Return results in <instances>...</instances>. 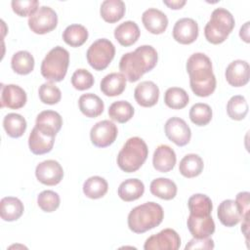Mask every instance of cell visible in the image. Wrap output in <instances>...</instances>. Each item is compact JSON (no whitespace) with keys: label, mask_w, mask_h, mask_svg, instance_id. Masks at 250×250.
Segmentation results:
<instances>
[{"label":"cell","mask_w":250,"mask_h":250,"mask_svg":"<svg viewBox=\"0 0 250 250\" xmlns=\"http://www.w3.org/2000/svg\"><path fill=\"white\" fill-rule=\"evenodd\" d=\"M142 21L146 29L152 34H161L168 26L167 16L155 8L146 10L142 16Z\"/></svg>","instance_id":"cell-19"},{"label":"cell","mask_w":250,"mask_h":250,"mask_svg":"<svg viewBox=\"0 0 250 250\" xmlns=\"http://www.w3.org/2000/svg\"><path fill=\"white\" fill-rule=\"evenodd\" d=\"M187 224L189 232L194 238H206L215 231V223L211 215L196 217L189 214Z\"/></svg>","instance_id":"cell-17"},{"label":"cell","mask_w":250,"mask_h":250,"mask_svg":"<svg viewBox=\"0 0 250 250\" xmlns=\"http://www.w3.org/2000/svg\"><path fill=\"white\" fill-rule=\"evenodd\" d=\"M11 5L13 11L21 17L31 16L39 8V2L37 0H13Z\"/></svg>","instance_id":"cell-43"},{"label":"cell","mask_w":250,"mask_h":250,"mask_svg":"<svg viewBox=\"0 0 250 250\" xmlns=\"http://www.w3.org/2000/svg\"><path fill=\"white\" fill-rule=\"evenodd\" d=\"M166 137L179 146L188 145L191 138V131L186 121L180 117L169 118L164 126Z\"/></svg>","instance_id":"cell-11"},{"label":"cell","mask_w":250,"mask_h":250,"mask_svg":"<svg viewBox=\"0 0 250 250\" xmlns=\"http://www.w3.org/2000/svg\"><path fill=\"white\" fill-rule=\"evenodd\" d=\"M126 77L119 72H112L105 75L100 84L101 91L108 97L119 96L126 87Z\"/></svg>","instance_id":"cell-24"},{"label":"cell","mask_w":250,"mask_h":250,"mask_svg":"<svg viewBox=\"0 0 250 250\" xmlns=\"http://www.w3.org/2000/svg\"><path fill=\"white\" fill-rule=\"evenodd\" d=\"M234 19L231 13L224 8L215 9L209 21L204 27V35L212 44L223 43L234 27Z\"/></svg>","instance_id":"cell-5"},{"label":"cell","mask_w":250,"mask_h":250,"mask_svg":"<svg viewBox=\"0 0 250 250\" xmlns=\"http://www.w3.org/2000/svg\"><path fill=\"white\" fill-rule=\"evenodd\" d=\"M217 215L222 225L229 228L234 227L243 219L238 204L232 199L222 201L218 207Z\"/></svg>","instance_id":"cell-20"},{"label":"cell","mask_w":250,"mask_h":250,"mask_svg":"<svg viewBox=\"0 0 250 250\" xmlns=\"http://www.w3.org/2000/svg\"><path fill=\"white\" fill-rule=\"evenodd\" d=\"M150 192L161 199L171 200L177 194L176 184L167 178H157L154 179L149 186Z\"/></svg>","instance_id":"cell-30"},{"label":"cell","mask_w":250,"mask_h":250,"mask_svg":"<svg viewBox=\"0 0 250 250\" xmlns=\"http://www.w3.org/2000/svg\"><path fill=\"white\" fill-rule=\"evenodd\" d=\"M62 39L71 47H79L88 39V30L82 24H70L63 30Z\"/></svg>","instance_id":"cell-33"},{"label":"cell","mask_w":250,"mask_h":250,"mask_svg":"<svg viewBox=\"0 0 250 250\" xmlns=\"http://www.w3.org/2000/svg\"><path fill=\"white\" fill-rule=\"evenodd\" d=\"M109 117L119 123L129 121L134 115V107L127 101H117L110 104L108 108Z\"/></svg>","instance_id":"cell-37"},{"label":"cell","mask_w":250,"mask_h":250,"mask_svg":"<svg viewBox=\"0 0 250 250\" xmlns=\"http://www.w3.org/2000/svg\"><path fill=\"white\" fill-rule=\"evenodd\" d=\"M198 36V24L190 18H183L176 21L173 27L174 39L184 45L190 44Z\"/></svg>","instance_id":"cell-14"},{"label":"cell","mask_w":250,"mask_h":250,"mask_svg":"<svg viewBox=\"0 0 250 250\" xmlns=\"http://www.w3.org/2000/svg\"><path fill=\"white\" fill-rule=\"evenodd\" d=\"M60 196L54 190H43L37 196V204L44 212H54L60 206Z\"/></svg>","instance_id":"cell-41"},{"label":"cell","mask_w":250,"mask_h":250,"mask_svg":"<svg viewBox=\"0 0 250 250\" xmlns=\"http://www.w3.org/2000/svg\"><path fill=\"white\" fill-rule=\"evenodd\" d=\"M28 26L36 34H45L56 28L58 24L57 13L48 6H41L29 16Z\"/></svg>","instance_id":"cell-8"},{"label":"cell","mask_w":250,"mask_h":250,"mask_svg":"<svg viewBox=\"0 0 250 250\" xmlns=\"http://www.w3.org/2000/svg\"><path fill=\"white\" fill-rule=\"evenodd\" d=\"M249 23H250L249 21H246L244 25L240 27V31H239L240 38L246 43H249Z\"/></svg>","instance_id":"cell-47"},{"label":"cell","mask_w":250,"mask_h":250,"mask_svg":"<svg viewBox=\"0 0 250 250\" xmlns=\"http://www.w3.org/2000/svg\"><path fill=\"white\" fill-rule=\"evenodd\" d=\"M203 167L202 158L195 153H189L185 155L180 161L179 171L186 178H194L201 174Z\"/></svg>","instance_id":"cell-29"},{"label":"cell","mask_w":250,"mask_h":250,"mask_svg":"<svg viewBox=\"0 0 250 250\" xmlns=\"http://www.w3.org/2000/svg\"><path fill=\"white\" fill-rule=\"evenodd\" d=\"M24 210L22 202L13 196L3 197L0 201V216L6 222H13L21 218Z\"/></svg>","instance_id":"cell-26"},{"label":"cell","mask_w":250,"mask_h":250,"mask_svg":"<svg viewBox=\"0 0 250 250\" xmlns=\"http://www.w3.org/2000/svg\"><path fill=\"white\" fill-rule=\"evenodd\" d=\"M177 157L174 149L167 145H159L154 150L152 164L155 170L166 173L172 170L176 164Z\"/></svg>","instance_id":"cell-21"},{"label":"cell","mask_w":250,"mask_h":250,"mask_svg":"<svg viewBox=\"0 0 250 250\" xmlns=\"http://www.w3.org/2000/svg\"><path fill=\"white\" fill-rule=\"evenodd\" d=\"M69 64V53L66 49L56 46L49 51L41 62V74L50 82L62 81Z\"/></svg>","instance_id":"cell-6"},{"label":"cell","mask_w":250,"mask_h":250,"mask_svg":"<svg viewBox=\"0 0 250 250\" xmlns=\"http://www.w3.org/2000/svg\"><path fill=\"white\" fill-rule=\"evenodd\" d=\"M107 189V182L100 176L90 177L83 184V192L91 199H98L104 196Z\"/></svg>","instance_id":"cell-32"},{"label":"cell","mask_w":250,"mask_h":250,"mask_svg":"<svg viewBox=\"0 0 250 250\" xmlns=\"http://www.w3.org/2000/svg\"><path fill=\"white\" fill-rule=\"evenodd\" d=\"M115 55V47L106 38H101L91 44L86 53L89 64L96 70H103L108 66Z\"/></svg>","instance_id":"cell-7"},{"label":"cell","mask_w":250,"mask_h":250,"mask_svg":"<svg viewBox=\"0 0 250 250\" xmlns=\"http://www.w3.org/2000/svg\"><path fill=\"white\" fill-rule=\"evenodd\" d=\"M164 218L163 208L155 202H146L133 208L128 215V227L136 233H144L159 226Z\"/></svg>","instance_id":"cell-3"},{"label":"cell","mask_w":250,"mask_h":250,"mask_svg":"<svg viewBox=\"0 0 250 250\" xmlns=\"http://www.w3.org/2000/svg\"><path fill=\"white\" fill-rule=\"evenodd\" d=\"M78 105L80 111L85 116L90 118L98 117L103 113L104 108V104L102 99L93 93L81 95L78 100Z\"/></svg>","instance_id":"cell-25"},{"label":"cell","mask_w":250,"mask_h":250,"mask_svg":"<svg viewBox=\"0 0 250 250\" xmlns=\"http://www.w3.org/2000/svg\"><path fill=\"white\" fill-rule=\"evenodd\" d=\"M55 143V137L43 134L37 127L31 130L28 137V146L32 153L40 155L50 152Z\"/></svg>","instance_id":"cell-22"},{"label":"cell","mask_w":250,"mask_h":250,"mask_svg":"<svg viewBox=\"0 0 250 250\" xmlns=\"http://www.w3.org/2000/svg\"><path fill=\"white\" fill-rule=\"evenodd\" d=\"M229 117L233 120H242L248 113V104L243 96L236 95L231 97L227 104Z\"/></svg>","instance_id":"cell-38"},{"label":"cell","mask_w":250,"mask_h":250,"mask_svg":"<svg viewBox=\"0 0 250 250\" xmlns=\"http://www.w3.org/2000/svg\"><path fill=\"white\" fill-rule=\"evenodd\" d=\"M228 83L233 87H241L249 81V64L246 61L235 60L231 62L225 72Z\"/></svg>","instance_id":"cell-15"},{"label":"cell","mask_w":250,"mask_h":250,"mask_svg":"<svg viewBox=\"0 0 250 250\" xmlns=\"http://www.w3.org/2000/svg\"><path fill=\"white\" fill-rule=\"evenodd\" d=\"M249 195L250 194L248 191H241L237 193L235 198V201L239 206L243 219L249 217Z\"/></svg>","instance_id":"cell-45"},{"label":"cell","mask_w":250,"mask_h":250,"mask_svg":"<svg viewBox=\"0 0 250 250\" xmlns=\"http://www.w3.org/2000/svg\"><path fill=\"white\" fill-rule=\"evenodd\" d=\"M125 8V3L122 0H104L101 5L100 14L105 21L113 23L123 18Z\"/></svg>","instance_id":"cell-28"},{"label":"cell","mask_w":250,"mask_h":250,"mask_svg":"<svg viewBox=\"0 0 250 250\" xmlns=\"http://www.w3.org/2000/svg\"><path fill=\"white\" fill-rule=\"evenodd\" d=\"M118 134L116 125L110 120L97 122L90 131L92 144L97 147H106L114 143Z\"/></svg>","instance_id":"cell-10"},{"label":"cell","mask_w":250,"mask_h":250,"mask_svg":"<svg viewBox=\"0 0 250 250\" xmlns=\"http://www.w3.org/2000/svg\"><path fill=\"white\" fill-rule=\"evenodd\" d=\"M189 98L186 90L179 87L168 88L164 94L165 104L173 109H181L187 106Z\"/></svg>","instance_id":"cell-36"},{"label":"cell","mask_w":250,"mask_h":250,"mask_svg":"<svg viewBox=\"0 0 250 250\" xmlns=\"http://www.w3.org/2000/svg\"><path fill=\"white\" fill-rule=\"evenodd\" d=\"M35 176L43 185L56 186L62 180L63 170L58 161L48 159L36 166Z\"/></svg>","instance_id":"cell-12"},{"label":"cell","mask_w":250,"mask_h":250,"mask_svg":"<svg viewBox=\"0 0 250 250\" xmlns=\"http://www.w3.org/2000/svg\"><path fill=\"white\" fill-rule=\"evenodd\" d=\"M163 3L170 9L178 10L186 4V0H163Z\"/></svg>","instance_id":"cell-46"},{"label":"cell","mask_w":250,"mask_h":250,"mask_svg":"<svg viewBox=\"0 0 250 250\" xmlns=\"http://www.w3.org/2000/svg\"><path fill=\"white\" fill-rule=\"evenodd\" d=\"M3 127L11 138H20L26 130V121L21 114L8 113L3 119Z\"/></svg>","instance_id":"cell-34"},{"label":"cell","mask_w":250,"mask_h":250,"mask_svg":"<svg viewBox=\"0 0 250 250\" xmlns=\"http://www.w3.org/2000/svg\"><path fill=\"white\" fill-rule=\"evenodd\" d=\"M26 93L19 85H1V107L6 106L11 109H19L26 104Z\"/></svg>","instance_id":"cell-13"},{"label":"cell","mask_w":250,"mask_h":250,"mask_svg":"<svg viewBox=\"0 0 250 250\" xmlns=\"http://www.w3.org/2000/svg\"><path fill=\"white\" fill-rule=\"evenodd\" d=\"M189 118L195 125L205 126L212 119V109L207 104H194L189 109Z\"/></svg>","instance_id":"cell-39"},{"label":"cell","mask_w":250,"mask_h":250,"mask_svg":"<svg viewBox=\"0 0 250 250\" xmlns=\"http://www.w3.org/2000/svg\"><path fill=\"white\" fill-rule=\"evenodd\" d=\"M11 66L18 74H28L34 68V58L27 51H19L13 55Z\"/></svg>","instance_id":"cell-35"},{"label":"cell","mask_w":250,"mask_h":250,"mask_svg":"<svg viewBox=\"0 0 250 250\" xmlns=\"http://www.w3.org/2000/svg\"><path fill=\"white\" fill-rule=\"evenodd\" d=\"M62 125V118L57 111L43 110L41 111L35 121L37 127L43 134L56 137L57 133L61 130Z\"/></svg>","instance_id":"cell-16"},{"label":"cell","mask_w":250,"mask_h":250,"mask_svg":"<svg viewBox=\"0 0 250 250\" xmlns=\"http://www.w3.org/2000/svg\"><path fill=\"white\" fill-rule=\"evenodd\" d=\"M214 248V241L213 239L206 237V238H192L187 245L186 250L189 249H213Z\"/></svg>","instance_id":"cell-44"},{"label":"cell","mask_w":250,"mask_h":250,"mask_svg":"<svg viewBox=\"0 0 250 250\" xmlns=\"http://www.w3.org/2000/svg\"><path fill=\"white\" fill-rule=\"evenodd\" d=\"M148 155L146 142L139 137H132L126 141L117 155L118 167L127 173L139 170Z\"/></svg>","instance_id":"cell-4"},{"label":"cell","mask_w":250,"mask_h":250,"mask_svg":"<svg viewBox=\"0 0 250 250\" xmlns=\"http://www.w3.org/2000/svg\"><path fill=\"white\" fill-rule=\"evenodd\" d=\"M187 71L192 92L198 97H208L216 89L212 62L203 53H194L187 61Z\"/></svg>","instance_id":"cell-1"},{"label":"cell","mask_w":250,"mask_h":250,"mask_svg":"<svg viewBox=\"0 0 250 250\" xmlns=\"http://www.w3.org/2000/svg\"><path fill=\"white\" fill-rule=\"evenodd\" d=\"M71 84L76 90L84 91L90 89L94 85V77L87 69L78 68L71 76Z\"/></svg>","instance_id":"cell-42"},{"label":"cell","mask_w":250,"mask_h":250,"mask_svg":"<svg viewBox=\"0 0 250 250\" xmlns=\"http://www.w3.org/2000/svg\"><path fill=\"white\" fill-rule=\"evenodd\" d=\"M145 192V186L139 179H128L123 181L118 188V196L126 201L139 199Z\"/></svg>","instance_id":"cell-27"},{"label":"cell","mask_w":250,"mask_h":250,"mask_svg":"<svg viewBox=\"0 0 250 250\" xmlns=\"http://www.w3.org/2000/svg\"><path fill=\"white\" fill-rule=\"evenodd\" d=\"M38 94L40 101L47 104H56L62 98L61 90L52 82L43 83L39 87Z\"/></svg>","instance_id":"cell-40"},{"label":"cell","mask_w":250,"mask_h":250,"mask_svg":"<svg viewBox=\"0 0 250 250\" xmlns=\"http://www.w3.org/2000/svg\"><path fill=\"white\" fill-rule=\"evenodd\" d=\"M141 31L138 24L133 21H127L120 23L114 29V37L120 45L128 47L136 43L140 37Z\"/></svg>","instance_id":"cell-23"},{"label":"cell","mask_w":250,"mask_h":250,"mask_svg":"<svg viewBox=\"0 0 250 250\" xmlns=\"http://www.w3.org/2000/svg\"><path fill=\"white\" fill-rule=\"evenodd\" d=\"M158 55L150 45H142L135 51L124 54L119 62V69L130 82L138 81L145 73L154 68Z\"/></svg>","instance_id":"cell-2"},{"label":"cell","mask_w":250,"mask_h":250,"mask_svg":"<svg viewBox=\"0 0 250 250\" xmlns=\"http://www.w3.org/2000/svg\"><path fill=\"white\" fill-rule=\"evenodd\" d=\"M134 97L141 106H153L158 102L159 88L152 81H143L135 88Z\"/></svg>","instance_id":"cell-18"},{"label":"cell","mask_w":250,"mask_h":250,"mask_svg":"<svg viewBox=\"0 0 250 250\" xmlns=\"http://www.w3.org/2000/svg\"><path fill=\"white\" fill-rule=\"evenodd\" d=\"M181 246V238L176 230L164 229L149 236L144 245L146 250H177Z\"/></svg>","instance_id":"cell-9"},{"label":"cell","mask_w":250,"mask_h":250,"mask_svg":"<svg viewBox=\"0 0 250 250\" xmlns=\"http://www.w3.org/2000/svg\"><path fill=\"white\" fill-rule=\"evenodd\" d=\"M188 207L189 214L196 217L211 215L213 204L209 196L202 193H195L188 198Z\"/></svg>","instance_id":"cell-31"}]
</instances>
